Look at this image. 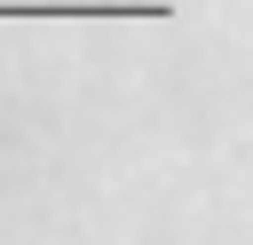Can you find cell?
Listing matches in <instances>:
<instances>
[{
	"label": "cell",
	"mask_w": 253,
	"mask_h": 245,
	"mask_svg": "<svg viewBox=\"0 0 253 245\" xmlns=\"http://www.w3.org/2000/svg\"><path fill=\"white\" fill-rule=\"evenodd\" d=\"M166 0H0V24H166Z\"/></svg>",
	"instance_id": "obj_1"
}]
</instances>
